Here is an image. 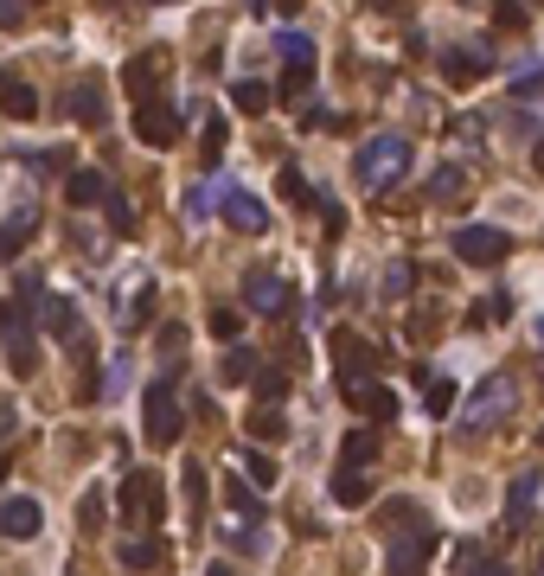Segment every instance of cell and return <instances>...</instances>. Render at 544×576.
<instances>
[{
	"mask_svg": "<svg viewBox=\"0 0 544 576\" xmlns=\"http://www.w3.org/2000/svg\"><path fill=\"white\" fill-rule=\"evenodd\" d=\"M404 173H411V141H404L397 129L359 141V155H353V180H359L365 192H390Z\"/></svg>",
	"mask_w": 544,
	"mask_h": 576,
	"instance_id": "obj_1",
	"label": "cell"
},
{
	"mask_svg": "<svg viewBox=\"0 0 544 576\" xmlns=\"http://www.w3.org/2000/svg\"><path fill=\"white\" fill-rule=\"evenodd\" d=\"M186 429V410H180V391H174V378H148L141 385V436L155 448H174Z\"/></svg>",
	"mask_w": 544,
	"mask_h": 576,
	"instance_id": "obj_2",
	"label": "cell"
},
{
	"mask_svg": "<svg viewBox=\"0 0 544 576\" xmlns=\"http://www.w3.org/2000/svg\"><path fill=\"white\" fill-rule=\"evenodd\" d=\"M0 346H7V366H13V378H32V371H39V340H32L27 295L0 301Z\"/></svg>",
	"mask_w": 544,
	"mask_h": 576,
	"instance_id": "obj_3",
	"label": "cell"
},
{
	"mask_svg": "<svg viewBox=\"0 0 544 576\" xmlns=\"http://www.w3.org/2000/svg\"><path fill=\"white\" fill-rule=\"evenodd\" d=\"M429 550H436V525L416 519L404 532H390V550H385V576H423L429 570Z\"/></svg>",
	"mask_w": 544,
	"mask_h": 576,
	"instance_id": "obj_4",
	"label": "cell"
},
{
	"mask_svg": "<svg viewBox=\"0 0 544 576\" xmlns=\"http://www.w3.org/2000/svg\"><path fill=\"white\" fill-rule=\"evenodd\" d=\"M122 519L141 525V532L167 519V494H160V474L155 468H135L129 480H122Z\"/></svg>",
	"mask_w": 544,
	"mask_h": 576,
	"instance_id": "obj_5",
	"label": "cell"
},
{
	"mask_svg": "<svg viewBox=\"0 0 544 576\" xmlns=\"http://www.w3.org/2000/svg\"><path fill=\"white\" fill-rule=\"evenodd\" d=\"M448 244H455V257L474 262V269H493V262L513 257V237L500 231V225H462V231L448 237Z\"/></svg>",
	"mask_w": 544,
	"mask_h": 576,
	"instance_id": "obj_6",
	"label": "cell"
},
{
	"mask_svg": "<svg viewBox=\"0 0 544 576\" xmlns=\"http://www.w3.org/2000/svg\"><path fill=\"white\" fill-rule=\"evenodd\" d=\"M327 346H334L339 385H359V378H378V366H385V352H378L372 340H359V334H346V327H339V334H334Z\"/></svg>",
	"mask_w": 544,
	"mask_h": 576,
	"instance_id": "obj_7",
	"label": "cell"
},
{
	"mask_svg": "<svg viewBox=\"0 0 544 576\" xmlns=\"http://www.w3.org/2000/svg\"><path fill=\"white\" fill-rule=\"evenodd\" d=\"M244 308H250V315H288V308H295V288H288L276 269H250V276H244Z\"/></svg>",
	"mask_w": 544,
	"mask_h": 576,
	"instance_id": "obj_8",
	"label": "cell"
},
{
	"mask_svg": "<svg viewBox=\"0 0 544 576\" xmlns=\"http://www.w3.org/2000/svg\"><path fill=\"white\" fill-rule=\"evenodd\" d=\"M218 218H225L231 231H244V237H263V231H269V211H263V199H257V192H244V186H225V192H218Z\"/></svg>",
	"mask_w": 544,
	"mask_h": 576,
	"instance_id": "obj_9",
	"label": "cell"
},
{
	"mask_svg": "<svg viewBox=\"0 0 544 576\" xmlns=\"http://www.w3.org/2000/svg\"><path fill=\"white\" fill-rule=\"evenodd\" d=\"M135 141H148V148H174L180 141V109L167 103H135Z\"/></svg>",
	"mask_w": 544,
	"mask_h": 576,
	"instance_id": "obj_10",
	"label": "cell"
},
{
	"mask_svg": "<svg viewBox=\"0 0 544 576\" xmlns=\"http://www.w3.org/2000/svg\"><path fill=\"white\" fill-rule=\"evenodd\" d=\"M500 410H513V378H481V391H474V404H467V417H462V436H474V429H487Z\"/></svg>",
	"mask_w": 544,
	"mask_h": 576,
	"instance_id": "obj_11",
	"label": "cell"
},
{
	"mask_svg": "<svg viewBox=\"0 0 544 576\" xmlns=\"http://www.w3.org/2000/svg\"><path fill=\"white\" fill-rule=\"evenodd\" d=\"M39 525H46V513H39V499H27V494L0 499V538H13V545H27V538H39Z\"/></svg>",
	"mask_w": 544,
	"mask_h": 576,
	"instance_id": "obj_12",
	"label": "cell"
},
{
	"mask_svg": "<svg viewBox=\"0 0 544 576\" xmlns=\"http://www.w3.org/2000/svg\"><path fill=\"white\" fill-rule=\"evenodd\" d=\"M160 78H167V58H160V52L129 58V64H122V90H129L135 103H160Z\"/></svg>",
	"mask_w": 544,
	"mask_h": 576,
	"instance_id": "obj_13",
	"label": "cell"
},
{
	"mask_svg": "<svg viewBox=\"0 0 544 576\" xmlns=\"http://www.w3.org/2000/svg\"><path fill=\"white\" fill-rule=\"evenodd\" d=\"M339 397H346L353 410H365L372 423H390V417H397V391H390V385H378V378H359V385H339Z\"/></svg>",
	"mask_w": 544,
	"mask_h": 576,
	"instance_id": "obj_14",
	"label": "cell"
},
{
	"mask_svg": "<svg viewBox=\"0 0 544 576\" xmlns=\"http://www.w3.org/2000/svg\"><path fill=\"white\" fill-rule=\"evenodd\" d=\"M0 109H7L13 122H32V116H39V90H32L20 71H7V64H0Z\"/></svg>",
	"mask_w": 544,
	"mask_h": 576,
	"instance_id": "obj_15",
	"label": "cell"
},
{
	"mask_svg": "<svg viewBox=\"0 0 544 576\" xmlns=\"http://www.w3.org/2000/svg\"><path fill=\"white\" fill-rule=\"evenodd\" d=\"M65 109L78 116L83 129H103V116H109V109H103V83H97V78H78L71 90H65Z\"/></svg>",
	"mask_w": 544,
	"mask_h": 576,
	"instance_id": "obj_16",
	"label": "cell"
},
{
	"mask_svg": "<svg viewBox=\"0 0 544 576\" xmlns=\"http://www.w3.org/2000/svg\"><path fill=\"white\" fill-rule=\"evenodd\" d=\"M39 231V211H7V218H0V262H13L20 257V250H27V237Z\"/></svg>",
	"mask_w": 544,
	"mask_h": 576,
	"instance_id": "obj_17",
	"label": "cell"
},
{
	"mask_svg": "<svg viewBox=\"0 0 544 576\" xmlns=\"http://www.w3.org/2000/svg\"><path fill=\"white\" fill-rule=\"evenodd\" d=\"M487 71H493V64H487L481 52H467V46H462V52H448V58H442V78L455 83V90H467V83H481Z\"/></svg>",
	"mask_w": 544,
	"mask_h": 576,
	"instance_id": "obj_18",
	"label": "cell"
},
{
	"mask_svg": "<svg viewBox=\"0 0 544 576\" xmlns=\"http://www.w3.org/2000/svg\"><path fill=\"white\" fill-rule=\"evenodd\" d=\"M46 334L65 346H78V301H65V295H46Z\"/></svg>",
	"mask_w": 544,
	"mask_h": 576,
	"instance_id": "obj_19",
	"label": "cell"
},
{
	"mask_svg": "<svg viewBox=\"0 0 544 576\" xmlns=\"http://www.w3.org/2000/svg\"><path fill=\"white\" fill-rule=\"evenodd\" d=\"M378 429H353V436H346V443H339V468H372V461H378Z\"/></svg>",
	"mask_w": 544,
	"mask_h": 576,
	"instance_id": "obj_20",
	"label": "cell"
},
{
	"mask_svg": "<svg viewBox=\"0 0 544 576\" xmlns=\"http://www.w3.org/2000/svg\"><path fill=\"white\" fill-rule=\"evenodd\" d=\"M160 557H167L160 538H122V545H116V564H122V570H155Z\"/></svg>",
	"mask_w": 544,
	"mask_h": 576,
	"instance_id": "obj_21",
	"label": "cell"
},
{
	"mask_svg": "<svg viewBox=\"0 0 544 576\" xmlns=\"http://www.w3.org/2000/svg\"><path fill=\"white\" fill-rule=\"evenodd\" d=\"M148 308H155V276H135V282L122 288V327H141Z\"/></svg>",
	"mask_w": 544,
	"mask_h": 576,
	"instance_id": "obj_22",
	"label": "cell"
},
{
	"mask_svg": "<svg viewBox=\"0 0 544 576\" xmlns=\"http://www.w3.org/2000/svg\"><path fill=\"white\" fill-rule=\"evenodd\" d=\"M65 199H71V206H97V199H109V180L97 167H78V173L65 180Z\"/></svg>",
	"mask_w": 544,
	"mask_h": 576,
	"instance_id": "obj_23",
	"label": "cell"
},
{
	"mask_svg": "<svg viewBox=\"0 0 544 576\" xmlns=\"http://www.w3.org/2000/svg\"><path fill=\"white\" fill-rule=\"evenodd\" d=\"M225 499H231V513H237L244 525L263 519V494L250 487V480H244V474H231V480H225Z\"/></svg>",
	"mask_w": 544,
	"mask_h": 576,
	"instance_id": "obj_24",
	"label": "cell"
},
{
	"mask_svg": "<svg viewBox=\"0 0 544 576\" xmlns=\"http://www.w3.org/2000/svg\"><path fill=\"white\" fill-rule=\"evenodd\" d=\"M257 371H263L257 352H250V346H231L225 366H218V378H225V385H257Z\"/></svg>",
	"mask_w": 544,
	"mask_h": 576,
	"instance_id": "obj_25",
	"label": "cell"
},
{
	"mask_svg": "<svg viewBox=\"0 0 544 576\" xmlns=\"http://www.w3.org/2000/svg\"><path fill=\"white\" fill-rule=\"evenodd\" d=\"M334 499H339V506H365V499H372V474L334 468Z\"/></svg>",
	"mask_w": 544,
	"mask_h": 576,
	"instance_id": "obj_26",
	"label": "cell"
},
{
	"mask_svg": "<svg viewBox=\"0 0 544 576\" xmlns=\"http://www.w3.org/2000/svg\"><path fill=\"white\" fill-rule=\"evenodd\" d=\"M532 494H538V474H518L513 480V499H506V525H532Z\"/></svg>",
	"mask_w": 544,
	"mask_h": 576,
	"instance_id": "obj_27",
	"label": "cell"
},
{
	"mask_svg": "<svg viewBox=\"0 0 544 576\" xmlns=\"http://www.w3.org/2000/svg\"><path fill=\"white\" fill-rule=\"evenodd\" d=\"M225 135H231V122H225V116H206V135H199V167H218V160H225Z\"/></svg>",
	"mask_w": 544,
	"mask_h": 576,
	"instance_id": "obj_28",
	"label": "cell"
},
{
	"mask_svg": "<svg viewBox=\"0 0 544 576\" xmlns=\"http://www.w3.org/2000/svg\"><path fill=\"white\" fill-rule=\"evenodd\" d=\"M180 487H186V513H192V532H199V519H206V468L192 461V468L180 474Z\"/></svg>",
	"mask_w": 544,
	"mask_h": 576,
	"instance_id": "obj_29",
	"label": "cell"
},
{
	"mask_svg": "<svg viewBox=\"0 0 544 576\" xmlns=\"http://www.w3.org/2000/svg\"><path fill=\"white\" fill-rule=\"evenodd\" d=\"M244 429H250L257 443H283V436H288L283 410H250V417H244Z\"/></svg>",
	"mask_w": 544,
	"mask_h": 576,
	"instance_id": "obj_30",
	"label": "cell"
},
{
	"mask_svg": "<svg viewBox=\"0 0 544 576\" xmlns=\"http://www.w3.org/2000/svg\"><path fill=\"white\" fill-rule=\"evenodd\" d=\"M244 474H250V487L263 494V487H276V474H283V468H276V455H263V448H244Z\"/></svg>",
	"mask_w": 544,
	"mask_h": 576,
	"instance_id": "obj_31",
	"label": "cell"
},
{
	"mask_svg": "<svg viewBox=\"0 0 544 576\" xmlns=\"http://www.w3.org/2000/svg\"><path fill=\"white\" fill-rule=\"evenodd\" d=\"M231 103L244 109V116H263V109H269V83H257V78H237Z\"/></svg>",
	"mask_w": 544,
	"mask_h": 576,
	"instance_id": "obj_32",
	"label": "cell"
},
{
	"mask_svg": "<svg viewBox=\"0 0 544 576\" xmlns=\"http://www.w3.org/2000/svg\"><path fill=\"white\" fill-rule=\"evenodd\" d=\"M455 557H462V564H467V576H506V564H500V557H487V550H481V545H462V550H455Z\"/></svg>",
	"mask_w": 544,
	"mask_h": 576,
	"instance_id": "obj_33",
	"label": "cell"
},
{
	"mask_svg": "<svg viewBox=\"0 0 544 576\" xmlns=\"http://www.w3.org/2000/svg\"><path fill=\"white\" fill-rule=\"evenodd\" d=\"M411 288H416V262H390V269H385V295H390V301H404Z\"/></svg>",
	"mask_w": 544,
	"mask_h": 576,
	"instance_id": "obj_34",
	"label": "cell"
},
{
	"mask_svg": "<svg viewBox=\"0 0 544 576\" xmlns=\"http://www.w3.org/2000/svg\"><path fill=\"white\" fill-rule=\"evenodd\" d=\"M288 391V371H276V366H263L257 371V397H263V410H276V397Z\"/></svg>",
	"mask_w": 544,
	"mask_h": 576,
	"instance_id": "obj_35",
	"label": "cell"
},
{
	"mask_svg": "<svg viewBox=\"0 0 544 576\" xmlns=\"http://www.w3.org/2000/svg\"><path fill=\"white\" fill-rule=\"evenodd\" d=\"M276 192H283L288 206H308V199H314V186L301 180V173H295V167H283V180H276Z\"/></svg>",
	"mask_w": 544,
	"mask_h": 576,
	"instance_id": "obj_36",
	"label": "cell"
},
{
	"mask_svg": "<svg viewBox=\"0 0 544 576\" xmlns=\"http://www.w3.org/2000/svg\"><path fill=\"white\" fill-rule=\"evenodd\" d=\"M462 186H467V173H462V167H436V180H429V199H455Z\"/></svg>",
	"mask_w": 544,
	"mask_h": 576,
	"instance_id": "obj_37",
	"label": "cell"
},
{
	"mask_svg": "<svg viewBox=\"0 0 544 576\" xmlns=\"http://www.w3.org/2000/svg\"><path fill=\"white\" fill-rule=\"evenodd\" d=\"M103 206H109V231H116V237H135V218H129V199H122V192H109Z\"/></svg>",
	"mask_w": 544,
	"mask_h": 576,
	"instance_id": "obj_38",
	"label": "cell"
},
{
	"mask_svg": "<svg viewBox=\"0 0 544 576\" xmlns=\"http://www.w3.org/2000/svg\"><path fill=\"white\" fill-rule=\"evenodd\" d=\"M20 160H27L32 173H65V160L71 155H65V148H46V155H20ZM65 180H71V173H65Z\"/></svg>",
	"mask_w": 544,
	"mask_h": 576,
	"instance_id": "obj_39",
	"label": "cell"
},
{
	"mask_svg": "<svg viewBox=\"0 0 544 576\" xmlns=\"http://www.w3.org/2000/svg\"><path fill=\"white\" fill-rule=\"evenodd\" d=\"M78 525H83V532H97V525H103V494H97V487L78 499Z\"/></svg>",
	"mask_w": 544,
	"mask_h": 576,
	"instance_id": "obj_40",
	"label": "cell"
},
{
	"mask_svg": "<svg viewBox=\"0 0 544 576\" xmlns=\"http://www.w3.org/2000/svg\"><path fill=\"white\" fill-rule=\"evenodd\" d=\"M180 206H186V218L199 225V218H211V192H206V186H192V192H186Z\"/></svg>",
	"mask_w": 544,
	"mask_h": 576,
	"instance_id": "obj_41",
	"label": "cell"
},
{
	"mask_svg": "<svg viewBox=\"0 0 544 576\" xmlns=\"http://www.w3.org/2000/svg\"><path fill=\"white\" fill-rule=\"evenodd\" d=\"M513 315V301L506 295H487V301H474V320H506Z\"/></svg>",
	"mask_w": 544,
	"mask_h": 576,
	"instance_id": "obj_42",
	"label": "cell"
},
{
	"mask_svg": "<svg viewBox=\"0 0 544 576\" xmlns=\"http://www.w3.org/2000/svg\"><path fill=\"white\" fill-rule=\"evenodd\" d=\"M237 327H244L237 308H211V334H218V340H237Z\"/></svg>",
	"mask_w": 544,
	"mask_h": 576,
	"instance_id": "obj_43",
	"label": "cell"
},
{
	"mask_svg": "<svg viewBox=\"0 0 544 576\" xmlns=\"http://www.w3.org/2000/svg\"><path fill=\"white\" fill-rule=\"evenodd\" d=\"M423 404H429V417H448V410H455V385H429Z\"/></svg>",
	"mask_w": 544,
	"mask_h": 576,
	"instance_id": "obj_44",
	"label": "cell"
},
{
	"mask_svg": "<svg viewBox=\"0 0 544 576\" xmlns=\"http://www.w3.org/2000/svg\"><path fill=\"white\" fill-rule=\"evenodd\" d=\"M532 90H544V71H518V78H513V97H532Z\"/></svg>",
	"mask_w": 544,
	"mask_h": 576,
	"instance_id": "obj_45",
	"label": "cell"
},
{
	"mask_svg": "<svg viewBox=\"0 0 544 576\" xmlns=\"http://www.w3.org/2000/svg\"><path fill=\"white\" fill-rule=\"evenodd\" d=\"M20 20H27V13H20V7H13V0H0V27L13 32V27H20Z\"/></svg>",
	"mask_w": 544,
	"mask_h": 576,
	"instance_id": "obj_46",
	"label": "cell"
},
{
	"mask_svg": "<svg viewBox=\"0 0 544 576\" xmlns=\"http://www.w3.org/2000/svg\"><path fill=\"white\" fill-rule=\"evenodd\" d=\"M532 340H538V346H544V315H538V320H532Z\"/></svg>",
	"mask_w": 544,
	"mask_h": 576,
	"instance_id": "obj_47",
	"label": "cell"
},
{
	"mask_svg": "<svg viewBox=\"0 0 544 576\" xmlns=\"http://www.w3.org/2000/svg\"><path fill=\"white\" fill-rule=\"evenodd\" d=\"M206 576H237V570H231V564H211V570H206Z\"/></svg>",
	"mask_w": 544,
	"mask_h": 576,
	"instance_id": "obj_48",
	"label": "cell"
},
{
	"mask_svg": "<svg viewBox=\"0 0 544 576\" xmlns=\"http://www.w3.org/2000/svg\"><path fill=\"white\" fill-rule=\"evenodd\" d=\"M0 480H7V448H0Z\"/></svg>",
	"mask_w": 544,
	"mask_h": 576,
	"instance_id": "obj_49",
	"label": "cell"
},
{
	"mask_svg": "<svg viewBox=\"0 0 544 576\" xmlns=\"http://www.w3.org/2000/svg\"><path fill=\"white\" fill-rule=\"evenodd\" d=\"M538 448H544V429H538Z\"/></svg>",
	"mask_w": 544,
	"mask_h": 576,
	"instance_id": "obj_50",
	"label": "cell"
}]
</instances>
